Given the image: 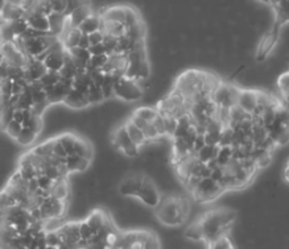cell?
Returning <instances> with one entry per match:
<instances>
[{"instance_id": "e0dca14e", "label": "cell", "mask_w": 289, "mask_h": 249, "mask_svg": "<svg viewBox=\"0 0 289 249\" xmlns=\"http://www.w3.org/2000/svg\"><path fill=\"white\" fill-rule=\"evenodd\" d=\"M74 156H78L81 158H86L91 161L93 158V146L89 141L84 140V138L77 137L76 142H74Z\"/></svg>"}, {"instance_id": "44dd1931", "label": "cell", "mask_w": 289, "mask_h": 249, "mask_svg": "<svg viewBox=\"0 0 289 249\" xmlns=\"http://www.w3.org/2000/svg\"><path fill=\"white\" fill-rule=\"evenodd\" d=\"M147 33L146 25H144L143 21H140L137 24H135L133 27H129L125 29L124 36L127 38H129L131 41H141L144 40V36Z\"/></svg>"}, {"instance_id": "ffe728a7", "label": "cell", "mask_w": 289, "mask_h": 249, "mask_svg": "<svg viewBox=\"0 0 289 249\" xmlns=\"http://www.w3.org/2000/svg\"><path fill=\"white\" fill-rule=\"evenodd\" d=\"M123 125H124L125 131H127V133H128L129 138H131V141H132L135 145L139 146L140 149L143 148V146L146 145V142H147L146 137H144V135H143V132L140 131L139 128H136L135 125H133L129 120L125 121Z\"/></svg>"}, {"instance_id": "5b68a950", "label": "cell", "mask_w": 289, "mask_h": 249, "mask_svg": "<svg viewBox=\"0 0 289 249\" xmlns=\"http://www.w3.org/2000/svg\"><path fill=\"white\" fill-rule=\"evenodd\" d=\"M112 144L118 149L119 152H122L125 157L128 158H135L139 157L140 148L135 145L131 138H129L128 133L125 131L124 125H119L118 128L115 129L114 135H112Z\"/></svg>"}, {"instance_id": "7402d4cb", "label": "cell", "mask_w": 289, "mask_h": 249, "mask_svg": "<svg viewBox=\"0 0 289 249\" xmlns=\"http://www.w3.org/2000/svg\"><path fill=\"white\" fill-rule=\"evenodd\" d=\"M218 150H220V146L205 145L199 152L195 153L194 157L198 159L199 162H202L206 165V163H209L212 159H215L216 154H218Z\"/></svg>"}, {"instance_id": "d4e9b609", "label": "cell", "mask_w": 289, "mask_h": 249, "mask_svg": "<svg viewBox=\"0 0 289 249\" xmlns=\"http://www.w3.org/2000/svg\"><path fill=\"white\" fill-rule=\"evenodd\" d=\"M132 115L140 118L141 120L147 121V123H152L155 120V118L157 116V110L151 106H141L137 110H135Z\"/></svg>"}, {"instance_id": "cb8c5ba5", "label": "cell", "mask_w": 289, "mask_h": 249, "mask_svg": "<svg viewBox=\"0 0 289 249\" xmlns=\"http://www.w3.org/2000/svg\"><path fill=\"white\" fill-rule=\"evenodd\" d=\"M86 98L90 106L91 104H99L105 101L103 94H102V90H101V86H98V85H95V83H93V82H91V85L89 86Z\"/></svg>"}, {"instance_id": "7bdbcfd3", "label": "cell", "mask_w": 289, "mask_h": 249, "mask_svg": "<svg viewBox=\"0 0 289 249\" xmlns=\"http://www.w3.org/2000/svg\"><path fill=\"white\" fill-rule=\"evenodd\" d=\"M78 232H80L81 240H86V241L90 239L91 236L94 235V233H93V231L90 229V227L87 225V223L85 220L78 221Z\"/></svg>"}, {"instance_id": "f907efd6", "label": "cell", "mask_w": 289, "mask_h": 249, "mask_svg": "<svg viewBox=\"0 0 289 249\" xmlns=\"http://www.w3.org/2000/svg\"><path fill=\"white\" fill-rule=\"evenodd\" d=\"M8 78V63L3 61V63L0 65V82Z\"/></svg>"}, {"instance_id": "d6a6232c", "label": "cell", "mask_w": 289, "mask_h": 249, "mask_svg": "<svg viewBox=\"0 0 289 249\" xmlns=\"http://www.w3.org/2000/svg\"><path fill=\"white\" fill-rule=\"evenodd\" d=\"M39 82L44 89L49 86H54L59 82V74L56 73V71H46L45 75L42 76Z\"/></svg>"}, {"instance_id": "30bf717a", "label": "cell", "mask_w": 289, "mask_h": 249, "mask_svg": "<svg viewBox=\"0 0 289 249\" xmlns=\"http://www.w3.org/2000/svg\"><path fill=\"white\" fill-rule=\"evenodd\" d=\"M0 16L6 23L23 19L24 10L21 8V2H6L4 7L0 11Z\"/></svg>"}, {"instance_id": "83f0119b", "label": "cell", "mask_w": 289, "mask_h": 249, "mask_svg": "<svg viewBox=\"0 0 289 249\" xmlns=\"http://www.w3.org/2000/svg\"><path fill=\"white\" fill-rule=\"evenodd\" d=\"M185 236L188 237L189 240L192 241H198V240H203V235H202V228H201V224H199L198 219L190 224L185 231Z\"/></svg>"}, {"instance_id": "bcb514c9", "label": "cell", "mask_w": 289, "mask_h": 249, "mask_svg": "<svg viewBox=\"0 0 289 249\" xmlns=\"http://www.w3.org/2000/svg\"><path fill=\"white\" fill-rule=\"evenodd\" d=\"M141 132H143V135H144V137H146L147 141L152 142L154 140L159 138L156 129H155V127L152 125V123H148V124L146 125V128H144Z\"/></svg>"}, {"instance_id": "7c38bea8", "label": "cell", "mask_w": 289, "mask_h": 249, "mask_svg": "<svg viewBox=\"0 0 289 249\" xmlns=\"http://www.w3.org/2000/svg\"><path fill=\"white\" fill-rule=\"evenodd\" d=\"M65 166H66L67 173H84L89 169L90 161L73 154V156H67L65 158Z\"/></svg>"}, {"instance_id": "484cf974", "label": "cell", "mask_w": 289, "mask_h": 249, "mask_svg": "<svg viewBox=\"0 0 289 249\" xmlns=\"http://www.w3.org/2000/svg\"><path fill=\"white\" fill-rule=\"evenodd\" d=\"M39 137V133L31 128H23L20 132L19 137L16 138V141L23 146H28L36 141V138Z\"/></svg>"}, {"instance_id": "60d3db41", "label": "cell", "mask_w": 289, "mask_h": 249, "mask_svg": "<svg viewBox=\"0 0 289 249\" xmlns=\"http://www.w3.org/2000/svg\"><path fill=\"white\" fill-rule=\"evenodd\" d=\"M36 181H37V186H39V189H41V190L44 191H48V193H50L53 185H54V182H53L50 178H48L46 176H44V174L37 177Z\"/></svg>"}, {"instance_id": "8fae6325", "label": "cell", "mask_w": 289, "mask_h": 249, "mask_svg": "<svg viewBox=\"0 0 289 249\" xmlns=\"http://www.w3.org/2000/svg\"><path fill=\"white\" fill-rule=\"evenodd\" d=\"M91 15H93V8L90 7V4L82 3L80 7L76 8L66 19L70 28H78L89 16H91Z\"/></svg>"}, {"instance_id": "8992f818", "label": "cell", "mask_w": 289, "mask_h": 249, "mask_svg": "<svg viewBox=\"0 0 289 249\" xmlns=\"http://www.w3.org/2000/svg\"><path fill=\"white\" fill-rule=\"evenodd\" d=\"M222 193H225L222 187L215 184L211 178H202L192 194L197 202L207 203V202H212L214 199H216Z\"/></svg>"}, {"instance_id": "4fadbf2b", "label": "cell", "mask_w": 289, "mask_h": 249, "mask_svg": "<svg viewBox=\"0 0 289 249\" xmlns=\"http://www.w3.org/2000/svg\"><path fill=\"white\" fill-rule=\"evenodd\" d=\"M49 23V35L57 36L62 35L66 27V18L63 15H57V14H50L46 16Z\"/></svg>"}, {"instance_id": "9c48e42d", "label": "cell", "mask_w": 289, "mask_h": 249, "mask_svg": "<svg viewBox=\"0 0 289 249\" xmlns=\"http://www.w3.org/2000/svg\"><path fill=\"white\" fill-rule=\"evenodd\" d=\"M258 90L255 89H241L239 95L237 99V106L246 112L251 115L258 107Z\"/></svg>"}, {"instance_id": "52a82bcc", "label": "cell", "mask_w": 289, "mask_h": 249, "mask_svg": "<svg viewBox=\"0 0 289 249\" xmlns=\"http://www.w3.org/2000/svg\"><path fill=\"white\" fill-rule=\"evenodd\" d=\"M139 201L150 208H155L159 206L161 201L160 191L157 189V185L155 184V181L148 177L147 174H144L143 182H141V187H140V191L137 194Z\"/></svg>"}, {"instance_id": "b9f144b4", "label": "cell", "mask_w": 289, "mask_h": 249, "mask_svg": "<svg viewBox=\"0 0 289 249\" xmlns=\"http://www.w3.org/2000/svg\"><path fill=\"white\" fill-rule=\"evenodd\" d=\"M23 78H24V67L8 66V79L15 82V80L23 79Z\"/></svg>"}, {"instance_id": "6da1fadb", "label": "cell", "mask_w": 289, "mask_h": 249, "mask_svg": "<svg viewBox=\"0 0 289 249\" xmlns=\"http://www.w3.org/2000/svg\"><path fill=\"white\" fill-rule=\"evenodd\" d=\"M201 228H202L203 240L207 244H211L215 240L221 239L223 236H227L229 229H226L222 224L221 219V208L220 210H212V211L206 212L198 219Z\"/></svg>"}, {"instance_id": "681fc988", "label": "cell", "mask_w": 289, "mask_h": 249, "mask_svg": "<svg viewBox=\"0 0 289 249\" xmlns=\"http://www.w3.org/2000/svg\"><path fill=\"white\" fill-rule=\"evenodd\" d=\"M87 50H89V53H90L91 57H97V55L106 54V50H105V46H103V44L90 46V48L87 49Z\"/></svg>"}, {"instance_id": "3957f363", "label": "cell", "mask_w": 289, "mask_h": 249, "mask_svg": "<svg viewBox=\"0 0 289 249\" xmlns=\"http://www.w3.org/2000/svg\"><path fill=\"white\" fill-rule=\"evenodd\" d=\"M241 89L233 85L222 83L216 87L214 93L211 94V101L218 108H226L230 110L234 106H237V99Z\"/></svg>"}, {"instance_id": "74e56055", "label": "cell", "mask_w": 289, "mask_h": 249, "mask_svg": "<svg viewBox=\"0 0 289 249\" xmlns=\"http://www.w3.org/2000/svg\"><path fill=\"white\" fill-rule=\"evenodd\" d=\"M21 129H23V127H21V124H19V123H16L15 120H12L10 123V124L4 128V132L7 133L8 136H10L11 138H14V140H16V138L19 137V135H20Z\"/></svg>"}, {"instance_id": "f546056e", "label": "cell", "mask_w": 289, "mask_h": 249, "mask_svg": "<svg viewBox=\"0 0 289 249\" xmlns=\"http://www.w3.org/2000/svg\"><path fill=\"white\" fill-rule=\"evenodd\" d=\"M108 59V55H97V57H91L89 63H87L86 71H91V70H102V67L106 65Z\"/></svg>"}, {"instance_id": "f35d334b", "label": "cell", "mask_w": 289, "mask_h": 249, "mask_svg": "<svg viewBox=\"0 0 289 249\" xmlns=\"http://www.w3.org/2000/svg\"><path fill=\"white\" fill-rule=\"evenodd\" d=\"M50 11L52 14L63 15L65 16V11H66V0H50Z\"/></svg>"}, {"instance_id": "5bb4252c", "label": "cell", "mask_w": 289, "mask_h": 249, "mask_svg": "<svg viewBox=\"0 0 289 249\" xmlns=\"http://www.w3.org/2000/svg\"><path fill=\"white\" fill-rule=\"evenodd\" d=\"M63 103L66 104L67 107L74 108V110H82V108H86L90 106L89 102H87L86 95L78 93V91L73 90V89L67 94L66 98L63 99Z\"/></svg>"}, {"instance_id": "ac0fdd59", "label": "cell", "mask_w": 289, "mask_h": 249, "mask_svg": "<svg viewBox=\"0 0 289 249\" xmlns=\"http://www.w3.org/2000/svg\"><path fill=\"white\" fill-rule=\"evenodd\" d=\"M63 53H65V50H62V52L49 53L45 61L42 62L48 71H56V73H58L63 65Z\"/></svg>"}, {"instance_id": "277c9868", "label": "cell", "mask_w": 289, "mask_h": 249, "mask_svg": "<svg viewBox=\"0 0 289 249\" xmlns=\"http://www.w3.org/2000/svg\"><path fill=\"white\" fill-rule=\"evenodd\" d=\"M114 97L123 102H139L143 99L144 91L135 80L122 78L114 85Z\"/></svg>"}, {"instance_id": "7dc6e473", "label": "cell", "mask_w": 289, "mask_h": 249, "mask_svg": "<svg viewBox=\"0 0 289 249\" xmlns=\"http://www.w3.org/2000/svg\"><path fill=\"white\" fill-rule=\"evenodd\" d=\"M11 89H12V80L4 79L0 82V97L11 98Z\"/></svg>"}, {"instance_id": "9a60e30c", "label": "cell", "mask_w": 289, "mask_h": 249, "mask_svg": "<svg viewBox=\"0 0 289 249\" xmlns=\"http://www.w3.org/2000/svg\"><path fill=\"white\" fill-rule=\"evenodd\" d=\"M69 184H67L66 178H62V180H58L54 182L52 190H50V197H53L54 199H57V201L65 202L67 199V197H69Z\"/></svg>"}, {"instance_id": "7a4b0ae2", "label": "cell", "mask_w": 289, "mask_h": 249, "mask_svg": "<svg viewBox=\"0 0 289 249\" xmlns=\"http://www.w3.org/2000/svg\"><path fill=\"white\" fill-rule=\"evenodd\" d=\"M156 216L161 224L167 225V227L182 225L188 220V218H185L180 212L176 197H168L165 199H161L156 208Z\"/></svg>"}, {"instance_id": "e575fe53", "label": "cell", "mask_w": 289, "mask_h": 249, "mask_svg": "<svg viewBox=\"0 0 289 249\" xmlns=\"http://www.w3.org/2000/svg\"><path fill=\"white\" fill-rule=\"evenodd\" d=\"M44 240H45L46 246H49V248L57 249L59 244H61V240H59V236H58V233H57V231L45 232Z\"/></svg>"}, {"instance_id": "ab89813d", "label": "cell", "mask_w": 289, "mask_h": 249, "mask_svg": "<svg viewBox=\"0 0 289 249\" xmlns=\"http://www.w3.org/2000/svg\"><path fill=\"white\" fill-rule=\"evenodd\" d=\"M164 118V127H165V135L169 137H173V133L177 129V120L172 116H163Z\"/></svg>"}, {"instance_id": "2e32d148", "label": "cell", "mask_w": 289, "mask_h": 249, "mask_svg": "<svg viewBox=\"0 0 289 249\" xmlns=\"http://www.w3.org/2000/svg\"><path fill=\"white\" fill-rule=\"evenodd\" d=\"M107 218L108 215H106L102 210H95V211H93L89 216H87L85 221H86L87 225L90 227L93 233H97V232L103 227V224H105V221Z\"/></svg>"}, {"instance_id": "8d00e7d4", "label": "cell", "mask_w": 289, "mask_h": 249, "mask_svg": "<svg viewBox=\"0 0 289 249\" xmlns=\"http://www.w3.org/2000/svg\"><path fill=\"white\" fill-rule=\"evenodd\" d=\"M0 38H2V41L3 42H14L16 36L14 35V32L11 29L10 24L6 23L0 27Z\"/></svg>"}, {"instance_id": "f5cc1de1", "label": "cell", "mask_w": 289, "mask_h": 249, "mask_svg": "<svg viewBox=\"0 0 289 249\" xmlns=\"http://www.w3.org/2000/svg\"><path fill=\"white\" fill-rule=\"evenodd\" d=\"M14 120L19 123V124H21V121H23V110L14 111Z\"/></svg>"}, {"instance_id": "816d5d0a", "label": "cell", "mask_w": 289, "mask_h": 249, "mask_svg": "<svg viewBox=\"0 0 289 249\" xmlns=\"http://www.w3.org/2000/svg\"><path fill=\"white\" fill-rule=\"evenodd\" d=\"M77 48H81V49L90 48V44H89V37H87V35H84V33H82V36H81V38H80V41H78Z\"/></svg>"}, {"instance_id": "603a6c76", "label": "cell", "mask_w": 289, "mask_h": 249, "mask_svg": "<svg viewBox=\"0 0 289 249\" xmlns=\"http://www.w3.org/2000/svg\"><path fill=\"white\" fill-rule=\"evenodd\" d=\"M81 36H82V33H81V31L78 28H70L69 31L65 32V38H63L65 50H70V49L77 48Z\"/></svg>"}, {"instance_id": "f1b7e54d", "label": "cell", "mask_w": 289, "mask_h": 249, "mask_svg": "<svg viewBox=\"0 0 289 249\" xmlns=\"http://www.w3.org/2000/svg\"><path fill=\"white\" fill-rule=\"evenodd\" d=\"M58 141L61 142V145L63 146L65 152H66L67 156H73L74 153V142H76V138L77 136L70 135V133H63V135L58 136Z\"/></svg>"}, {"instance_id": "4316f807", "label": "cell", "mask_w": 289, "mask_h": 249, "mask_svg": "<svg viewBox=\"0 0 289 249\" xmlns=\"http://www.w3.org/2000/svg\"><path fill=\"white\" fill-rule=\"evenodd\" d=\"M233 159V149L231 146H220L218 154L215 157V162L220 168H225Z\"/></svg>"}, {"instance_id": "ba28073f", "label": "cell", "mask_w": 289, "mask_h": 249, "mask_svg": "<svg viewBox=\"0 0 289 249\" xmlns=\"http://www.w3.org/2000/svg\"><path fill=\"white\" fill-rule=\"evenodd\" d=\"M144 174L143 173H135L129 174V176H124L122 180L119 181L118 193L123 195L124 198L127 197H137V194L141 187V182H143Z\"/></svg>"}, {"instance_id": "d590c367", "label": "cell", "mask_w": 289, "mask_h": 249, "mask_svg": "<svg viewBox=\"0 0 289 249\" xmlns=\"http://www.w3.org/2000/svg\"><path fill=\"white\" fill-rule=\"evenodd\" d=\"M14 111L15 108L12 107H7L2 111V114H0V129L4 131V128L14 120Z\"/></svg>"}, {"instance_id": "ee69618b", "label": "cell", "mask_w": 289, "mask_h": 249, "mask_svg": "<svg viewBox=\"0 0 289 249\" xmlns=\"http://www.w3.org/2000/svg\"><path fill=\"white\" fill-rule=\"evenodd\" d=\"M52 153L53 156L59 157V158H66L67 157L65 149H63V146L61 145V142L58 141V138L57 137L52 140Z\"/></svg>"}, {"instance_id": "4dcf8cb0", "label": "cell", "mask_w": 289, "mask_h": 249, "mask_svg": "<svg viewBox=\"0 0 289 249\" xmlns=\"http://www.w3.org/2000/svg\"><path fill=\"white\" fill-rule=\"evenodd\" d=\"M11 27V29H12V32H14V35L16 36V37H20V36H23L27 32V29H28V23L24 20V19H19V20H15V21H11V23H8Z\"/></svg>"}, {"instance_id": "1f68e13d", "label": "cell", "mask_w": 289, "mask_h": 249, "mask_svg": "<svg viewBox=\"0 0 289 249\" xmlns=\"http://www.w3.org/2000/svg\"><path fill=\"white\" fill-rule=\"evenodd\" d=\"M277 89L280 90L281 97H284V99H288V89H289V74L288 71H282L281 74L277 78Z\"/></svg>"}, {"instance_id": "d6986e66", "label": "cell", "mask_w": 289, "mask_h": 249, "mask_svg": "<svg viewBox=\"0 0 289 249\" xmlns=\"http://www.w3.org/2000/svg\"><path fill=\"white\" fill-rule=\"evenodd\" d=\"M101 25L102 19L99 18L98 15L93 14L78 27V29H80L81 33H84V35H91V33H94V32L101 31Z\"/></svg>"}, {"instance_id": "836d02e7", "label": "cell", "mask_w": 289, "mask_h": 249, "mask_svg": "<svg viewBox=\"0 0 289 249\" xmlns=\"http://www.w3.org/2000/svg\"><path fill=\"white\" fill-rule=\"evenodd\" d=\"M234 142V131L230 127H225L221 132L220 146H231Z\"/></svg>"}, {"instance_id": "c3c4849f", "label": "cell", "mask_w": 289, "mask_h": 249, "mask_svg": "<svg viewBox=\"0 0 289 249\" xmlns=\"http://www.w3.org/2000/svg\"><path fill=\"white\" fill-rule=\"evenodd\" d=\"M87 37H89V44H90V46H94L99 45V44L103 42L105 35H103L101 31H97L94 32V33H91V35H87Z\"/></svg>"}, {"instance_id": "f6af8a7d", "label": "cell", "mask_w": 289, "mask_h": 249, "mask_svg": "<svg viewBox=\"0 0 289 249\" xmlns=\"http://www.w3.org/2000/svg\"><path fill=\"white\" fill-rule=\"evenodd\" d=\"M152 125L155 127L157 132V136L159 137H164L165 136V127H164V118L161 115L157 114V116L155 118V120L152 121Z\"/></svg>"}, {"instance_id": "db71d44e", "label": "cell", "mask_w": 289, "mask_h": 249, "mask_svg": "<svg viewBox=\"0 0 289 249\" xmlns=\"http://www.w3.org/2000/svg\"><path fill=\"white\" fill-rule=\"evenodd\" d=\"M3 61H4L3 55H2V53H0V65H2V63H3Z\"/></svg>"}]
</instances>
